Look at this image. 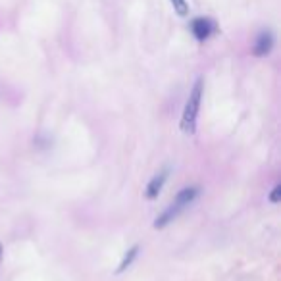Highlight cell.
Returning a JSON list of instances; mask_svg holds the SVG:
<instances>
[{
    "instance_id": "6da1fadb",
    "label": "cell",
    "mask_w": 281,
    "mask_h": 281,
    "mask_svg": "<svg viewBox=\"0 0 281 281\" xmlns=\"http://www.w3.org/2000/svg\"><path fill=\"white\" fill-rule=\"evenodd\" d=\"M202 93H204V79L199 77L194 81L193 91L187 98L183 108V116H181V131L183 133H194L197 131V118H199V110H201Z\"/></svg>"
},
{
    "instance_id": "7a4b0ae2",
    "label": "cell",
    "mask_w": 281,
    "mask_h": 281,
    "mask_svg": "<svg viewBox=\"0 0 281 281\" xmlns=\"http://www.w3.org/2000/svg\"><path fill=\"white\" fill-rule=\"evenodd\" d=\"M189 29L193 33V37L199 42H204L208 40L214 31H216V21L212 17H204V16H199V17H193L191 24H189Z\"/></svg>"
},
{
    "instance_id": "3957f363",
    "label": "cell",
    "mask_w": 281,
    "mask_h": 281,
    "mask_svg": "<svg viewBox=\"0 0 281 281\" xmlns=\"http://www.w3.org/2000/svg\"><path fill=\"white\" fill-rule=\"evenodd\" d=\"M273 45H275V35H273L270 29H264V31L258 33L256 40H254V45H252V54L256 58L268 56L273 50Z\"/></svg>"
},
{
    "instance_id": "277c9868",
    "label": "cell",
    "mask_w": 281,
    "mask_h": 281,
    "mask_svg": "<svg viewBox=\"0 0 281 281\" xmlns=\"http://www.w3.org/2000/svg\"><path fill=\"white\" fill-rule=\"evenodd\" d=\"M166 179H168V169H162L160 174H156V176L148 181L146 185V191H145V197L148 201H154V199H158V194L160 191L164 189V183H166Z\"/></svg>"
},
{
    "instance_id": "5b68a950",
    "label": "cell",
    "mask_w": 281,
    "mask_h": 281,
    "mask_svg": "<svg viewBox=\"0 0 281 281\" xmlns=\"http://www.w3.org/2000/svg\"><path fill=\"white\" fill-rule=\"evenodd\" d=\"M181 206H177L176 202H171L168 208L162 212L160 216L156 218V222H154V229H162V227H166V225L169 224V222H174L179 214H181Z\"/></svg>"
},
{
    "instance_id": "8992f818",
    "label": "cell",
    "mask_w": 281,
    "mask_h": 281,
    "mask_svg": "<svg viewBox=\"0 0 281 281\" xmlns=\"http://www.w3.org/2000/svg\"><path fill=\"white\" fill-rule=\"evenodd\" d=\"M199 193H201L199 187H185V189H181V191L176 194V201L174 202H176L177 206L185 208V206H189V204L199 197Z\"/></svg>"
},
{
    "instance_id": "52a82bcc",
    "label": "cell",
    "mask_w": 281,
    "mask_h": 281,
    "mask_svg": "<svg viewBox=\"0 0 281 281\" xmlns=\"http://www.w3.org/2000/svg\"><path fill=\"white\" fill-rule=\"evenodd\" d=\"M137 256H139V245H133V247H131V249L125 252V256L121 258V262H120V266H118L116 273H123V272H125L129 266L135 262Z\"/></svg>"
},
{
    "instance_id": "ba28073f",
    "label": "cell",
    "mask_w": 281,
    "mask_h": 281,
    "mask_svg": "<svg viewBox=\"0 0 281 281\" xmlns=\"http://www.w3.org/2000/svg\"><path fill=\"white\" fill-rule=\"evenodd\" d=\"M169 4H171L174 12H176L179 17H187L191 14V6H189L187 0H169Z\"/></svg>"
},
{
    "instance_id": "9c48e42d",
    "label": "cell",
    "mask_w": 281,
    "mask_h": 281,
    "mask_svg": "<svg viewBox=\"0 0 281 281\" xmlns=\"http://www.w3.org/2000/svg\"><path fill=\"white\" fill-rule=\"evenodd\" d=\"M268 201L272 202V204H277V202L281 201V185H275V187H273L270 197H268Z\"/></svg>"
},
{
    "instance_id": "30bf717a",
    "label": "cell",
    "mask_w": 281,
    "mask_h": 281,
    "mask_svg": "<svg viewBox=\"0 0 281 281\" xmlns=\"http://www.w3.org/2000/svg\"><path fill=\"white\" fill-rule=\"evenodd\" d=\"M2 256H4V247H2V243H0V262H2Z\"/></svg>"
}]
</instances>
